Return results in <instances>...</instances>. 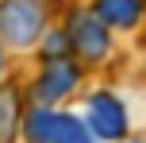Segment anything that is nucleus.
Masks as SVG:
<instances>
[{
    "label": "nucleus",
    "instance_id": "f257e3e1",
    "mask_svg": "<svg viewBox=\"0 0 146 143\" xmlns=\"http://www.w3.org/2000/svg\"><path fill=\"white\" fill-rule=\"evenodd\" d=\"M23 139L27 143H96L85 116L58 112V108H31L23 116Z\"/></svg>",
    "mask_w": 146,
    "mask_h": 143
},
{
    "label": "nucleus",
    "instance_id": "f03ea898",
    "mask_svg": "<svg viewBox=\"0 0 146 143\" xmlns=\"http://www.w3.org/2000/svg\"><path fill=\"white\" fill-rule=\"evenodd\" d=\"M0 35L19 50L35 46L46 35V4L42 0H0Z\"/></svg>",
    "mask_w": 146,
    "mask_h": 143
},
{
    "label": "nucleus",
    "instance_id": "7ed1b4c3",
    "mask_svg": "<svg viewBox=\"0 0 146 143\" xmlns=\"http://www.w3.org/2000/svg\"><path fill=\"white\" fill-rule=\"evenodd\" d=\"M66 31H69V43H73V54H77V58H85V62H104L108 58V50H111L108 23H104L96 12L77 8V12L69 15Z\"/></svg>",
    "mask_w": 146,
    "mask_h": 143
},
{
    "label": "nucleus",
    "instance_id": "20e7f679",
    "mask_svg": "<svg viewBox=\"0 0 146 143\" xmlns=\"http://www.w3.org/2000/svg\"><path fill=\"white\" fill-rule=\"evenodd\" d=\"M85 124L92 128L96 139H123L127 136V108L119 97H111V93H92V97L85 101Z\"/></svg>",
    "mask_w": 146,
    "mask_h": 143
},
{
    "label": "nucleus",
    "instance_id": "39448f33",
    "mask_svg": "<svg viewBox=\"0 0 146 143\" xmlns=\"http://www.w3.org/2000/svg\"><path fill=\"white\" fill-rule=\"evenodd\" d=\"M77 81H81V70H77V62H69V54L66 58H46L42 74L35 81V101L38 105H54L58 97H69L77 89Z\"/></svg>",
    "mask_w": 146,
    "mask_h": 143
},
{
    "label": "nucleus",
    "instance_id": "423d86ee",
    "mask_svg": "<svg viewBox=\"0 0 146 143\" xmlns=\"http://www.w3.org/2000/svg\"><path fill=\"white\" fill-rule=\"evenodd\" d=\"M142 0H96V8L92 12L100 15L108 27H119V31H131V27H139V19H142Z\"/></svg>",
    "mask_w": 146,
    "mask_h": 143
},
{
    "label": "nucleus",
    "instance_id": "0eeeda50",
    "mask_svg": "<svg viewBox=\"0 0 146 143\" xmlns=\"http://www.w3.org/2000/svg\"><path fill=\"white\" fill-rule=\"evenodd\" d=\"M15 124H19V101L12 89H0V143H12Z\"/></svg>",
    "mask_w": 146,
    "mask_h": 143
},
{
    "label": "nucleus",
    "instance_id": "6e6552de",
    "mask_svg": "<svg viewBox=\"0 0 146 143\" xmlns=\"http://www.w3.org/2000/svg\"><path fill=\"white\" fill-rule=\"evenodd\" d=\"M42 54L46 58H66V54H73L69 31H46L42 35Z\"/></svg>",
    "mask_w": 146,
    "mask_h": 143
},
{
    "label": "nucleus",
    "instance_id": "1a4fd4ad",
    "mask_svg": "<svg viewBox=\"0 0 146 143\" xmlns=\"http://www.w3.org/2000/svg\"><path fill=\"white\" fill-rule=\"evenodd\" d=\"M0 74H4V54H0Z\"/></svg>",
    "mask_w": 146,
    "mask_h": 143
}]
</instances>
